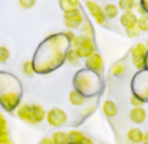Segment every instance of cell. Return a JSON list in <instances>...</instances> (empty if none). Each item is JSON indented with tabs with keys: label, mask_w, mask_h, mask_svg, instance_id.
I'll return each instance as SVG.
<instances>
[{
	"label": "cell",
	"mask_w": 148,
	"mask_h": 144,
	"mask_svg": "<svg viewBox=\"0 0 148 144\" xmlns=\"http://www.w3.org/2000/svg\"><path fill=\"white\" fill-rule=\"evenodd\" d=\"M72 43V49H75V51L77 53L79 58H88L90 54L95 53V43L93 39L87 38L84 36H77L73 38Z\"/></svg>",
	"instance_id": "6da1fadb"
},
{
	"label": "cell",
	"mask_w": 148,
	"mask_h": 144,
	"mask_svg": "<svg viewBox=\"0 0 148 144\" xmlns=\"http://www.w3.org/2000/svg\"><path fill=\"white\" fill-rule=\"evenodd\" d=\"M147 54H148V49L145 46V43H136L131 50V60L132 64L135 66V68L142 71L144 69L145 67V58H147Z\"/></svg>",
	"instance_id": "7a4b0ae2"
},
{
	"label": "cell",
	"mask_w": 148,
	"mask_h": 144,
	"mask_svg": "<svg viewBox=\"0 0 148 144\" xmlns=\"http://www.w3.org/2000/svg\"><path fill=\"white\" fill-rule=\"evenodd\" d=\"M63 22H64L66 28H68V30H75L80 28L81 24L84 22V16L79 8L71 9L63 13Z\"/></svg>",
	"instance_id": "3957f363"
},
{
	"label": "cell",
	"mask_w": 148,
	"mask_h": 144,
	"mask_svg": "<svg viewBox=\"0 0 148 144\" xmlns=\"http://www.w3.org/2000/svg\"><path fill=\"white\" fill-rule=\"evenodd\" d=\"M46 121L53 127H62L67 122V114L59 108H53L46 113Z\"/></svg>",
	"instance_id": "277c9868"
},
{
	"label": "cell",
	"mask_w": 148,
	"mask_h": 144,
	"mask_svg": "<svg viewBox=\"0 0 148 144\" xmlns=\"http://www.w3.org/2000/svg\"><path fill=\"white\" fill-rule=\"evenodd\" d=\"M85 66H87L88 69H90L95 73H98L101 75L103 69V59L102 56L98 53H93L90 54L88 58H85Z\"/></svg>",
	"instance_id": "5b68a950"
},
{
	"label": "cell",
	"mask_w": 148,
	"mask_h": 144,
	"mask_svg": "<svg viewBox=\"0 0 148 144\" xmlns=\"http://www.w3.org/2000/svg\"><path fill=\"white\" fill-rule=\"evenodd\" d=\"M85 4H87V8H88V11H89V13L92 14V17L95 19V21L97 22L98 25H105L106 17L103 14V9L101 8L97 3L92 1V0H88Z\"/></svg>",
	"instance_id": "8992f818"
},
{
	"label": "cell",
	"mask_w": 148,
	"mask_h": 144,
	"mask_svg": "<svg viewBox=\"0 0 148 144\" xmlns=\"http://www.w3.org/2000/svg\"><path fill=\"white\" fill-rule=\"evenodd\" d=\"M68 144H93V140L85 136L79 130H71L67 132Z\"/></svg>",
	"instance_id": "52a82bcc"
},
{
	"label": "cell",
	"mask_w": 148,
	"mask_h": 144,
	"mask_svg": "<svg viewBox=\"0 0 148 144\" xmlns=\"http://www.w3.org/2000/svg\"><path fill=\"white\" fill-rule=\"evenodd\" d=\"M17 117H18L23 122L29 123V125H33V117H32V105L29 104H23V105H18L16 110Z\"/></svg>",
	"instance_id": "ba28073f"
},
{
	"label": "cell",
	"mask_w": 148,
	"mask_h": 144,
	"mask_svg": "<svg viewBox=\"0 0 148 144\" xmlns=\"http://www.w3.org/2000/svg\"><path fill=\"white\" fill-rule=\"evenodd\" d=\"M119 22H121V25H122L123 28H126V29L132 28V26H136L138 14L134 13L132 11L123 12V13L119 16Z\"/></svg>",
	"instance_id": "9c48e42d"
},
{
	"label": "cell",
	"mask_w": 148,
	"mask_h": 144,
	"mask_svg": "<svg viewBox=\"0 0 148 144\" xmlns=\"http://www.w3.org/2000/svg\"><path fill=\"white\" fill-rule=\"evenodd\" d=\"M129 118L135 125H142V123L145 122V119H147V111L143 108H132L129 114Z\"/></svg>",
	"instance_id": "30bf717a"
},
{
	"label": "cell",
	"mask_w": 148,
	"mask_h": 144,
	"mask_svg": "<svg viewBox=\"0 0 148 144\" xmlns=\"http://www.w3.org/2000/svg\"><path fill=\"white\" fill-rule=\"evenodd\" d=\"M32 117H33V125L43 122L46 119V111L41 105H32Z\"/></svg>",
	"instance_id": "8fae6325"
},
{
	"label": "cell",
	"mask_w": 148,
	"mask_h": 144,
	"mask_svg": "<svg viewBox=\"0 0 148 144\" xmlns=\"http://www.w3.org/2000/svg\"><path fill=\"white\" fill-rule=\"evenodd\" d=\"M143 131L138 127H132L127 131V139H129L130 144H140L143 140Z\"/></svg>",
	"instance_id": "7c38bea8"
},
{
	"label": "cell",
	"mask_w": 148,
	"mask_h": 144,
	"mask_svg": "<svg viewBox=\"0 0 148 144\" xmlns=\"http://www.w3.org/2000/svg\"><path fill=\"white\" fill-rule=\"evenodd\" d=\"M102 111H103V114H105L108 118H113V117L117 115L118 108H117V105H115L114 101L106 100L105 102L102 104Z\"/></svg>",
	"instance_id": "4fadbf2b"
},
{
	"label": "cell",
	"mask_w": 148,
	"mask_h": 144,
	"mask_svg": "<svg viewBox=\"0 0 148 144\" xmlns=\"http://www.w3.org/2000/svg\"><path fill=\"white\" fill-rule=\"evenodd\" d=\"M68 100H70V104L73 106H81L85 102V97L84 94L79 91H71L70 96H68Z\"/></svg>",
	"instance_id": "5bb4252c"
},
{
	"label": "cell",
	"mask_w": 148,
	"mask_h": 144,
	"mask_svg": "<svg viewBox=\"0 0 148 144\" xmlns=\"http://www.w3.org/2000/svg\"><path fill=\"white\" fill-rule=\"evenodd\" d=\"M103 14H105L106 19L114 20V19H117L118 14H119V9H118V7L115 5V4L109 3L105 5V8H103Z\"/></svg>",
	"instance_id": "9a60e30c"
},
{
	"label": "cell",
	"mask_w": 148,
	"mask_h": 144,
	"mask_svg": "<svg viewBox=\"0 0 148 144\" xmlns=\"http://www.w3.org/2000/svg\"><path fill=\"white\" fill-rule=\"evenodd\" d=\"M51 140H53L54 144H68V136L67 132L64 131H55L51 136Z\"/></svg>",
	"instance_id": "2e32d148"
},
{
	"label": "cell",
	"mask_w": 148,
	"mask_h": 144,
	"mask_svg": "<svg viewBox=\"0 0 148 144\" xmlns=\"http://www.w3.org/2000/svg\"><path fill=\"white\" fill-rule=\"evenodd\" d=\"M80 32H81L80 36H84V37H87V38L93 39V37H95L93 26H92V24H90L89 21H84L83 24H81V26H80Z\"/></svg>",
	"instance_id": "e0dca14e"
},
{
	"label": "cell",
	"mask_w": 148,
	"mask_h": 144,
	"mask_svg": "<svg viewBox=\"0 0 148 144\" xmlns=\"http://www.w3.org/2000/svg\"><path fill=\"white\" fill-rule=\"evenodd\" d=\"M136 8V1L135 0H119L118 1V9L123 12L134 11Z\"/></svg>",
	"instance_id": "ac0fdd59"
},
{
	"label": "cell",
	"mask_w": 148,
	"mask_h": 144,
	"mask_svg": "<svg viewBox=\"0 0 148 144\" xmlns=\"http://www.w3.org/2000/svg\"><path fill=\"white\" fill-rule=\"evenodd\" d=\"M59 7L63 9V12L76 9L79 8V0H59Z\"/></svg>",
	"instance_id": "d6986e66"
},
{
	"label": "cell",
	"mask_w": 148,
	"mask_h": 144,
	"mask_svg": "<svg viewBox=\"0 0 148 144\" xmlns=\"http://www.w3.org/2000/svg\"><path fill=\"white\" fill-rule=\"evenodd\" d=\"M66 62H67L68 64H71V66H77V64H79L80 58H79L77 53L75 51V49H72V47H71L70 50L66 53Z\"/></svg>",
	"instance_id": "ffe728a7"
},
{
	"label": "cell",
	"mask_w": 148,
	"mask_h": 144,
	"mask_svg": "<svg viewBox=\"0 0 148 144\" xmlns=\"http://www.w3.org/2000/svg\"><path fill=\"white\" fill-rule=\"evenodd\" d=\"M138 29L142 32H148V14H142V16L138 17V22H136Z\"/></svg>",
	"instance_id": "44dd1931"
},
{
	"label": "cell",
	"mask_w": 148,
	"mask_h": 144,
	"mask_svg": "<svg viewBox=\"0 0 148 144\" xmlns=\"http://www.w3.org/2000/svg\"><path fill=\"white\" fill-rule=\"evenodd\" d=\"M23 71L26 76H33L36 69H34V63L32 60H26L25 63L23 64Z\"/></svg>",
	"instance_id": "7402d4cb"
},
{
	"label": "cell",
	"mask_w": 148,
	"mask_h": 144,
	"mask_svg": "<svg viewBox=\"0 0 148 144\" xmlns=\"http://www.w3.org/2000/svg\"><path fill=\"white\" fill-rule=\"evenodd\" d=\"M9 50L7 49L5 46H0V63H7L9 59Z\"/></svg>",
	"instance_id": "603a6c76"
},
{
	"label": "cell",
	"mask_w": 148,
	"mask_h": 144,
	"mask_svg": "<svg viewBox=\"0 0 148 144\" xmlns=\"http://www.w3.org/2000/svg\"><path fill=\"white\" fill-rule=\"evenodd\" d=\"M125 71H126V66H125V63H117L114 67H113V75L114 76H121V75H123L125 73Z\"/></svg>",
	"instance_id": "cb8c5ba5"
},
{
	"label": "cell",
	"mask_w": 148,
	"mask_h": 144,
	"mask_svg": "<svg viewBox=\"0 0 148 144\" xmlns=\"http://www.w3.org/2000/svg\"><path fill=\"white\" fill-rule=\"evenodd\" d=\"M0 144H12L8 130H0Z\"/></svg>",
	"instance_id": "d4e9b609"
},
{
	"label": "cell",
	"mask_w": 148,
	"mask_h": 144,
	"mask_svg": "<svg viewBox=\"0 0 148 144\" xmlns=\"http://www.w3.org/2000/svg\"><path fill=\"white\" fill-rule=\"evenodd\" d=\"M126 34L129 38H138L140 34V30L138 29V26H132V28L126 29Z\"/></svg>",
	"instance_id": "484cf974"
},
{
	"label": "cell",
	"mask_w": 148,
	"mask_h": 144,
	"mask_svg": "<svg viewBox=\"0 0 148 144\" xmlns=\"http://www.w3.org/2000/svg\"><path fill=\"white\" fill-rule=\"evenodd\" d=\"M18 4L21 5V8H24V9H30L34 7L36 0H18Z\"/></svg>",
	"instance_id": "4316f807"
},
{
	"label": "cell",
	"mask_w": 148,
	"mask_h": 144,
	"mask_svg": "<svg viewBox=\"0 0 148 144\" xmlns=\"http://www.w3.org/2000/svg\"><path fill=\"white\" fill-rule=\"evenodd\" d=\"M131 105H132V108H142L143 106V104H144V101H142L139 97H136V96H132L131 97Z\"/></svg>",
	"instance_id": "83f0119b"
},
{
	"label": "cell",
	"mask_w": 148,
	"mask_h": 144,
	"mask_svg": "<svg viewBox=\"0 0 148 144\" xmlns=\"http://www.w3.org/2000/svg\"><path fill=\"white\" fill-rule=\"evenodd\" d=\"M0 130H7V121L0 111Z\"/></svg>",
	"instance_id": "f1b7e54d"
},
{
	"label": "cell",
	"mask_w": 148,
	"mask_h": 144,
	"mask_svg": "<svg viewBox=\"0 0 148 144\" xmlns=\"http://www.w3.org/2000/svg\"><path fill=\"white\" fill-rule=\"evenodd\" d=\"M64 37H67V39L70 42H72L73 41V38H75V34L72 33V30H67V32H64Z\"/></svg>",
	"instance_id": "f546056e"
},
{
	"label": "cell",
	"mask_w": 148,
	"mask_h": 144,
	"mask_svg": "<svg viewBox=\"0 0 148 144\" xmlns=\"http://www.w3.org/2000/svg\"><path fill=\"white\" fill-rule=\"evenodd\" d=\"M39 144H54V143L51 140V138H43V139H41Z\"/></svg>",
	"instance_id": "4dcf8cb0"
},
{
	"label": "cell",
	"mask_w": 148,
	"mask_h": 144,
	"mask_svg": "<svg viewBox=\"0 0 148 144\" xmlns=\"http://www.w3.org/2000/svg\"><path fill=\"white\" fill-rule=\"evenodd\" d=\"M142 143H143V144H148V131L143 134V140H142Z\"/></svg>",
	"instance_id": "1f68e13d"
},
{
	"label": "cell",
	"mask_w": 148,
	"mask_h": 144,
	"mask_svg": "<svg viewBox=\"0 0 148 144\" xmlns=\"http://www.w3.org/2000/svg\"><path fill=\"white\" fill-rule=\"evenodd\" d=\"M145 46H147V49H148V41H147V43H145Z\"/></svg>",
	"instance_id": "d6a6232c"
},
{
	"label": "cell",
	"mask_w": 148,
	"mask_h": 144,
	"mask_svg": "<svg viewBox=\"0 0 148 144\" xmlns=\"http://www.w3.org/2000/svg\"><path fill=\"white\" fill-rule=\"evenodd\" d=\"M126 144H130V143H126Z\"/></svg>",
	"instance_id": "836d02e7"
}]
</instances>
